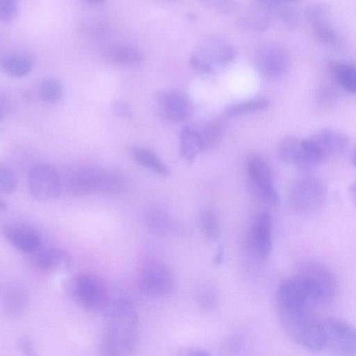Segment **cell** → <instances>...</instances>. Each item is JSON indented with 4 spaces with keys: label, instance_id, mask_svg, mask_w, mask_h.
<instances>
[{
    "label": "cell",
    "instance_id": "23",
    "mask_svg": "<svg viewBox=\"0 0 356 356\" xmlns=\"http://www.w3.org/2000/svg\"><path fill=\"white\" fill-rule=\"evenodd\" d=\"M260 2L271 15H275L287 27L293 29L298 24L299 13L294 1L262 0Z\"/></svg>",
    "mask_w": 356,
    "mask_h": 356
},
{
    "label": "cell",
    "instance_id": "1",
    "mask_svg": "<svg viewBox=\"0 0 356 356\" xmlns=\"http://www.w3.org/2000/svg\"><path fill=\"white\" fill-rule=\"evenodd\" d=\"M104 327L99 342L103 356H131L136 350L138 316L133 302L119 298L104 310Z\"/></svg>",
    "mask_w": 356,
    "mask_h": 356
},
{
    "label": "cell",
    "instance_id": "2",
    "mask_svg": "<svg viewBox=\"0 0 356 356\" xmlns=\"http://www.w3.org/2000/svg\"><path fill=\"white\" fill-rule=\"evenodd\" d=\"M281 323L289 337L297 343L312 351L325 348V335L321 321L312 313L279 315Z\"/></svg>",
    "mask_w": 356,
    "mask_h": 356
},
{
    "label": "cell",
    "instance_id": "43",
    "mask_svg": "<svg viewBox=\"0 0 356 356\" xmlns=\"http://www.w3.org/2000/svg\"><path fill=\"white\" fill-rule=\"evenodd\" d=\"M188 356H211L210 354L204 350L193 349L188 353Z\"/></svg>",
    "mask_w": 356,
    "mask_h": 356
},
{
    "label": "cell",
    "instance_id": "36",
    "mask_svg": "<svg viewBox=\"0 0 356 356\" xmlns=\"http://www.w3.org/2000/svg\"><path fill=\"white\" fill-rule=\"evenodd\" d=\"M18 348L22 356H38L31 340L27 337L19 339Z\"/></svg>",
    "mask_w": 356,
    "mask_h": 356
},
{
    "label": "cell",
    "instance_id": "33",
    "mask_svg": "<svg viewBox=\"0 0 356 356\" xmlns=\"http://www.w3.org/2000/svg\"><path fill=\"white\" fill-rule=\"evenodd\" d=\"M17 186V179L15 173L8 167L0 166V191L2 193H13Z\"/></svg>",
    "mask_w": 356,
    "mask_h": 356
},
{
    "label": "cell",
    "instance_id": "34",
    "mask_svg": "<svg viewBox=\"0 0 356 356\" xmlns=\"http://www.w3.org/2000/svg\"><path fill=\"white\" fill-rule=\"evenodd\" d=\"M18 13L17 3L14 0H0V20L4 23L13 22Z\"/></svg>",
    "mask_w": 356,
    "mask_h": 356
},
{
    "label": "cell",
    "instance_id": "30",
    "mask_svg": "<svg viewBox=\"0 0 356 356\" xmlns=\"http://www.w3.org/2000/svg\"><path fill=\"white\" fill-rule=\"evenodd\" d=\"M269 106V102L264 98H255L233 104L226 108V117H235L250 112L264 110Z\"/></svg>",
    "mask_w": 356,
    "mask_h": 356
},
{
    "label": "cell",
    "instance_id": "5",
    "mask_svg": "<svg viewBox=\"0 0 356 356\" xmlns=\"http://www.w3.org/2000/svg\"><path fill=\"white\" fill-rule=\"evenodd\" d=\"M137 284L144 295L160 298L170 293L174 279L170 270L165 264L157 260H149L140 267Z\"/></svg>",
    "mask_w": 356,
    "mask_h": 356
},
{
    "label": "cell",
    "instance_id": "11",
    "mask_svg": "<svg viewBox=\"0 0 356 356\" xmlns=\"http://www.w3.org/2000/svg\"><path fill=\"white\" fill-rule=\"evenodd\" d=\"M248 247L260 260L266 259L272 248V218L266 211L255 214L250 225Z\"/></svg>",
    "mask_w": 356,
    "mask_h": 356
},
{
    "label": "cell",
    "instance_id": "37",
    "mask_svg": "<svg viewBox=\"0 0 356 356\" xmlns=\"http://www.w3.org/2000/svg\"><path fill=\"white\" fill-rule=\"evenodd\" d=\"M113 110L117 115L123 118H130L132 115L130 106L124 102H115L113 104Z\"/></svg>",
    "mask_w": 356,
    "mask_h": 356
},
{
    "label": "cell",
    "instance_id": "35",
    "mask_svg": "<svg viewBox=\"0 0 356 356\" xmlns=\"http://www.w3.org/2000/svg\"><path fill=\"white\" fill-rule=\"evenodd\" d=\"M190 63L191 66L201 74L209 75L215 71V68L197 53L191 55Z\"/></svg>",
    "mask_w": 356,
    "mask_h": 356
},
{
    "label": "cell",
    "instance_id": "12",
    "mask_svg": "<svg viewBox=\"0 0 356 356\" xmlns=\"http://www.w3.org/2000/svg\"><path fill=\"white\" fill-rule=\"evenodd\" d=\"M8 242L19 251L33 254L41 246V237L33 227L22 222H10L2 227Z\"/></svg>",
    "mask_w": 356,
    "mask_h": 356
},
{
    "label": "cell",
    "instance_id": "42",
    "mask_svg": "<svg viewBox=\"0 0 356 356\" xmlns=\"http://www.w3.org/2000/svg\"><path fill=\"white\" fill-rule=\"evenodd\" d=\"M348 192L353 203L356 207V181L350 185Z\"/></svg>",
    "mask_w": 356,
    "mask_h": 356
},
{
    "label": "cell",
    "instance_id": "8",
    "mask_svg": "<svg viewBox=\"0 0 356 356\" xmlns=\"http://www.w3.org/2000/svg\"><path fill=\"white\" fill-rule=\"evenodd\" d=\"M279 153L284 162L303 170L314 168L325 161L308 138L286 137L280 145Z\"/></svg>",
    "mask_w": 356,
    "mask_h": 356
},
{
    "label": "cell",
    "instance_id": "32",
    "mask_svg": "<svg viewBox=\"0 0 356 356\" xmlns=\"http://www.w3.org/2000/svg\"><path fill=\"white\" fill-rule=\"evenodd\" d=\"M200 224L204 236L210 241H216L220 236V227L216 212L207 209L200 216Z\"/></svg>",
    "mask_w": 356,
    "mask_h": 356
},
{
    "label": "cell",
    "instance_id": "14",
    "mask_svg": "<svg viewBox=\"0 0 356 356\" xmlns=\"http://www.w3.org/2000/svg\"><path fill=\"white\" fill-rule=\"evenodd\" d=\"M305 14L315 35L321 42L331 46L340 43V35L330 23L325 6L319 4L309 6Z\"/></svg>",
    "mask_w": 356,
    "mask_h": 356
},
{
    "label": "cell",
    "instance_id": "13",
    "mask_svg": "<svg viewBox=\"0 0 356 356\" xmlns=\"http://www.w3.org/2000/svg\"><path fill=\"white\" fill-rule=\"evenodd\" d=\"M104 170L94 166H82L74 170L67 181L70 192L78 196L100 192Z\"/></svg>",
    "mask_w": 356,
    "mask_h": 356
},
{
    "label": "cell",
    "instance_id": "18",
    "mask_svg": "<svg viewBox=\"0 0 356 356\" xmlns=\"http://www.w3.org/2000/svg\"><path fill=\"white\" fill-rule=\"evenodd\" d=\"M196 53L214 68L229 63L236 56V51L231 44L216 38L204 39Z\"/></svg>",
    "mask_w": 356,
    "mask_h": 356
},
{
    "label": "cell",
    "instance_id": "17",
    "mask_svg": "<svg viewBox=\"0 0 356 356\" xmlns=\"http://www.w3.org/2000/svg\"><path fill=\"white\" fill-rule=\"evenodd\" d=\"M156 99L165 115L172 121L186 119L191 112L188 97L178 90H165L158 93Z\"/></svg>",
    "mask_w": 356,
    "mask_h": 356
},
{
    "label": "cell",
    "instance_id": "27",
    "mask_svg": "<svg viewBox=\"0 0 356 356\" xmlns=\"http://www.w3.org/2000/svg\"><path fill=\"white\" fill-rule=\"evenodd\" d=\"M130 181L122 173L115 170H104L100 192L118 195L128 191Z\"/></svg>",
    "mask_w": 356,
    "mask_h": 356
},
{
    "label": "cell",
    "instance_id": "31",
    "mask_svg": "<svg viewBox=\"0 0 356 356\" xmlns=\"http://www.w3.org/2000/svg\"><path fill=\"white\" fill-rule=\"evenodd\" d=\"M203 150L209 149L216 146L222 137L224 127L218 121H212L198 131Z\"/></svg>",
    "mask_w": 356,
    "mask_h": 356
},
{
    "label": "cell",
    "instance_id": "4",
    "mask_svg": "<svg viewBox=\"0 0 356 356\" xmlns=\"http://www.w3.org/2000/svg\"><path fill=\"white\" fill-rule=\"evenodd\" d=\"M72 293L76 302L90 312L104 311L111 300L106 286L97 277L83 273L72 284Z\"/></svg>",
    "mask_w": 356,
    "mask_h": 356
},
{
    "label": "cell",
    "instance_id": "22",
    "mask_svg": "<svg viewBox=\"0 0 356 356\" xmlns=\"http://www.w3.org/2000/svg\"><path fill=\"white\" fill-rule=\"evenodd\" d=\"M35 59L26 52H13L5 55L1 60V67L8 75L22 77L28 74L33 69Z\"/></svg>",
    "mask_w": 356,
    "mask_h": 356
},
{
    "label": "cell",
    "instance_id": "21",
    "mask_svg": "<svg viewBox=\"0 0 356 356\" xmlns=\"http://www.w3.org/2000/svg\"><path fill=\"white\" fill-rule=\"evenodd\" d=\"M131 158L139 165L161 176H167L170 171L161 158L152 150L140 145H134L129 149Z\"/></svg>",
    "mask_w": 356,
    "mask_h": 356
},
{
    "label": "cell",
    "instance_id": "28",
    "mask_svg": "<svg viewBox=\"0 0 356 356\" xmlns=\"http://www.w3.org/2000/svg\"><path fill=\"white\" fill-rule=\"evenodd\" d=\"M145 222L147 227L156 234H165L172 227V222L170 216L157 208H153L147 211Z\"/></svg>",
    "mask_w": 356,
    "mask_h": 356
},
{
    "label": "cell",
    "instance_id": "29",
    "mask_svg": "<svg viewBox=\"0 0 356 356\" xmlns=\"http://www.w3.org/2000/svg\"><path fill=\"white\" fill-rule=\"evenodd\" d=\"M64 88L62 83L56 78L43 79L38 86V95L42 101L48 104H55L62 97Z\"/></svg>",
    "mask_w": 356,
    "mask_h": 356
},
{
    "label": "cell",
    "instance_id": "3",
    "mask_svg": "<svg viewBox=\"0 0 356 356\" xmlns=\"http://www.w3.org/2000/svg\"><path fill=\"white\" fill-rule=\"evenodd\" d=\"M326 199V186L322 180L313 175H305L297 179L289 194L292 207L309 213L322 208Z\"/></svg>",
    "mask_w": 356,
    "mask_h": 356
},
{
    "label": "cell",
    "instance_id": "9",
    "mask_svg": "<svg viewBox=\"0 0 356 356\" xmlns=\"http://www.w3.org/2000/svg\"><path fill=\"white\" fill-rule=\"evenodd\" d=\"M254 62L260 75L272 79L279 78L286 72L289 65V57L282 45L269 42L258 47Z\"/></svg>",
    "mask_w": 356,
    "mask_h": 356
},
{
    "label": "cell",
    "instance_id": "7",
    "mask_svg": "<svg viewBox=\"0 0 356 356\" xmlns=\"http://www.w3.org/2000/svg\"><path fill=\"white\" fill-rule=\"evenodd\" d=\"M26 183L31 195L36 200L44 202L57 197L60 193V178L51 165L40 163L28 172Z\"/></svg>",
    "mask_w": 356,
    "mask_h": 356
},
{
    "label": "cell",
    "instance_id": "24",
    "mask_svg": "<svg viewBox=\"0 0 356 356\" xmlns=\"http://www.w3.org/2000/svg\"><path fill=\"white\" fill-rule=\"evenodd\" d=\"M27 292L22 287L8 288L3 294L2 305L5 313L10 316H18L24 312L29 305Z\"/></svg>",
    "mask_w": 356,
    "mask_h": 356
},
{
    "label": "cell",
    "instance_id": "25",
    "mask_svg": "<svg viewBox=\"0 0 356 356\" xmlns=\"http://www.w3.org/2000/svg\"><path fill=\"white\" fill-rule=\"evenodd\" d=\"M201 151L202 147L198 131L191 127H184L179 135V153L181 157L191 163Z\"/></svg>",
    "mask_w": 356,
    "mask_h": 356
},
{
    "label": "cell",
    "instance_id": "15",
    "mask_svg": "<svg viewBox=\"0 0 356 356\" xmlns=\"http://www.w3.org/2000/svg\"><path fill=\"white\" fill-rule=\"evenodd\" d=\"M31 259L32 266L43 273H51L65 269L72 262L70 254L58 248L39 249L31 254Z\"/></svg>",
    "mask_w": 356,
    "mask_h": 356
},
{
    "label": "cell",
    "instance_id": "20",
    "mask_svg": "<svg viewBox=\"0 0 356 356\" xmlns=\"http://www.w3.org/2000/svg\"><path fill=\"white\" fill-rule=\"evenodd\" d=\"M270 15L260 1H256L240 12L238 22L246 29L264 31L269 26Z\"/></svg>",
    "mask_w": 356,
    "mask_h": 356
},
{
    "label": "cell",
    "instance_id": "6",
    "mask_svg": "<svg viewBox=\"0 0 356 356\" xmlns=\"http://www.w3.org/2000/svg\"><path fill=\"white\" fill-rule=\"evenodd\" d=\"M325 346L334 356H356V329L342 321H321Z\"/></svg>",
    "mask_w": 356,
    "mask_h": 356
},
{
    "label": "cell",
    "instance_id": "16",
    "mask_svg": "<svg viewBox=\"0 0 356 356\" xmlns=\"http://www.w3.org/2000/svg\"><path fill=\"white\" fill-rule=\"evenodd\" d=\"M308 138L325 160L342 152L349 143V138L344 133L331 128L318 129Z\"/></svg>",
    "mask_w": 356,
    "mask_h": 356
},
{
    "label": "cell",
    "instance_id": "26",
    "mask_svg": "<svg viewBox=\"0 0 356 356\" xmlns=\"http://www.w3.org/2000/svg\"><path fill=\"white\" fill-rule=\"evenodd\" d=\"M330 68L338 83L348 92L356 93V64L333 61Z\"/></svg>",
    "mask_w": 356,
    "mask_h": 356
},
{
    "label": "cell",
    "instance_id": "39",
    "mask_svg": "<svg viewBox=\"0 0 356 356\" xmlns=\"http://www.w3.org/2000/svg\"><path fill=\"white\" fill-rule=\"evenodd\" d=\"M334 92L329 87H323L320 89L318 94V100L321 105L330 104L334 99Z\"/></svg>",
    "mask_w": 356,
    "mask_h": 356
},
{
    "label": "cell",
    "instance_id": "45",
    "mask_svg": "<svg viewBox=\"0 0 356 356\" xmlns=\"http://www.w3.org/2000/svg\"><path fill=\"white\" fill-rule=\"evenodd\" d=\"M350 159L352 163L356 167V148L352 152Z\"/></svg>",
    "mask_w": 356,
    "mask_h": 356
},
{
    "label": "cell",
    "instance_id": "44",
    "mask_svg": "<svg viewBox=\"0 0 356 356\" xmlns=\"http://www.w3.org/2000/svg\"><path fill=\"white\" fill-rule=\"evenodd\" d=\"M7 209V204L3 200L0 201V211L3 213Z\"/></svg>",
    "mask_w": 356,
    "mask_h": 356
},
{
    "label": "cell",
    "instance_id": "19",
    "mask_svg": "<svg viewBox=\"0 0 356 356\" xmlns=\"http://www.w3.org/2000/svg\"><path fill=\"white\" fill-rule=\"evenodd\" d=\"M106 58L112 63L122 67H136L144 61V54L136 46L116 44L104 50Z\"/></svg>",
    "mask_w": 356,
    "mask_h": 356
},
{
    "label": "cell",
    "instance_id": "38",
    "mask_svg": "<svg viewBox=\"0 0 356 356\" xmlns=\"http://www.w3.org/2000/svg\"><path fill=\"white\" fill-rule=\"evenodd\" d=\"M205 3L224 13H229L236 6V3L232 1H209Z\"/></svg>",
    "mask_w": 356,
    "mask_h": 356
},
{
    "label": "cell",
    "instance_id": "40",
    "mask_svg": "<svg viewBox=\"0 0 356 356\" xmlns=\"http://www.w3.org/2000/svg\"><path fill=\"white\" fill-rule=\"evenodd\" d=\"M224 258V250L222 247H219L213 258V264L219 266L222 263Z\"/></svg>",
    "mask_w": 356,
    "mask_h": 356
},
{
    "label": "cell",
    "instance_id": "10",
    "mask_svg": "<svg viewBox=\"0 0 356 356\" xmlns=\"http://www.w3.org/2000/svg\"><path fill=\"white\" fill-rule=\"evenodd\" d=\"M246 168L248 179L255 193L270 204H278L279 196L274 188L270 168L266 161L259 155H251L248 159Z\"/></svg>",
    "mask_w": 356,
    "mask_h": 356
},
{
    "label": "cell",
    "instance_id": "41",
    "mask_svg": "<svg viewBox=\"0 0 356 356\" xmlns=\"http://www.w3.org/2000/svg\"><path fill=\"white\" fill-rule=\"evenodd\" d=\"M213 300H214V296L209 291H207L202 296V301L203 302V304L205 305H211L213 302Z\"/></svg>",
    "mask_w": 356,
    "mask_h": 356
}]
</instances>
